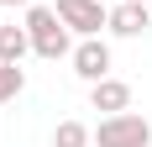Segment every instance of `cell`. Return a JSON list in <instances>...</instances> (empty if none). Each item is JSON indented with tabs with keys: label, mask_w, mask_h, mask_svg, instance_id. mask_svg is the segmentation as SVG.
Instances as JSON below:
<instances>
[{
	"label": "cell",
	"mask_w": 152,
	"mask_h": 147,
	"mask_svg": "<svg viewBox=\"0 0 152 147\" xmlns=\"http://www.w3.org/2000/svg\"><path fill=\"white\" fill-rule=\"evenodd\" d=\"M21 26H26V37H31V53H37V58L58 63V58H68V53H74V42H68V21H63L53 5H31Z\"/></svg>",
	"instance_id": "cell-1"
},
{
	"label": "cell",
	"mask_w": 152,
	"mask_h": 147,
	"mask_svg": "<svg viewBox=\"0 0 152 147\" xmlns=\"http://www.w3.org/2000/svg\"><path fill=\"white\" fill-rule=\"evenodd\" d=\"M94 147H152V126L137 110H115L94 126Z\"/></svg>",
	"instance_id": "cell-2"
},
{
	"label": "cell",
	"mask_w": 152,
	"mask_h": 147,
	"mask_svg": "<svg viewBox=\"0 0 152 147\" xmlns=\"http://www.w3.org/2000/svg\"><path fill=\"white\" fill-rule=\"evenodd\" d=\"M53 11L68 21V32H79V37H100V26L110 21V11L100 5V0H58Z\"/></svg>",
	"instance_id": "cell-3"
},
{
	"label": "cell",
	"mask_w": 152,
	"mask_h": 147,
	"mask_svg": "<svg viewBox=\"0 0 152 147\" xmlns=\"http://www.w3.org/2000/svg\"><path fill=\"white\" fill-rule=\"evenodd\" d=\"M68 58H74V74L84 79V84H94V79H105V74H110V47L100 42V37H84Z\"/></svg>",
	"instance_id": "cell-4"
},
{
	"label": "cell",
	"mask_w": 152,
	"mask_h": 147,
	"mask_svg": "<svg viewBox=\"0 0 152 147\" xmlns=\"http://www.w3.org/2000/svg\"><path fill=\"white\" fill-rule=\"evenodd\" d=\"M89 105L94 110H105V116H115V110H131V84L126 79H94L89 84Z\"/></svg>",
	"instance_id": "cell-5"
},
{
	"label": "cell",
	"mask_w": 152,
	"mask_h": 147,
	"mask_svg": "<svg viewBox=\"0 0 152 147\" xmlns=\"http://www.w3.org/2000/svg\"><path fill=\"white\" fill-rule=\"evenodd\" d=\"M115 37H142V32L152 26V11L142 5V0H121L115 11H110V21H105Z\"/></svg>",
	"instance_id": "cell-6"
},
{
	"label": "cell",
	"mask_w": 152,
	"mask_h": 147,
	"mask_svg": "<svg viewBox=\"0 0 152 147\" xmlns=\"http://www.w3.org/2000/svg\"><path fill=\"white\" fill-rule=\"evenodd\" d=\"M31 53V37H26V26H0V63H21Z\"/></svg>",
	"instance_id": "cell-7"
},
{
	"label": "cell",
	"mask_w": 152,
	"mask_h": 147,
	"mask_svg": "<svg viewBox=\"0 0 152 147\" xmlns=\"http://www.w3.org/2000/svg\"><path fill=\"white\" fill-rule=\"evenodd\" d=\"M94 132L84 126V121H58V132H53V147H89Z\"/></svg>",
	"instance_id": "cell-8"
},
{
	"label": "cell",
	"mask_w": 152,
	"mask_h": 147,
	"mask_svg": "<svg viewBox=\"0 0 152 147\" xmlns=\"http://www.w3.org/2000/svg\"><path fill=\"white\" fill-rule=\"evenodd\" d=\"M26 89V74H21V63H0V105L5 100H16Z\"/></svg>",
	"instance_id": "cell-9"
},
{
	"label": "cell",
	"mask_w": 152,
	"mask_h": 147,
	"mask_svg": "<svg viewBox=\"0 0 152 147\" xmlns=\"http://www.w3.org/2000/svg\"><path fill=\"white\" fill-rule=\"evenodd\" d=\"M0 5H31V0H0Z\"/></svg>",
	"instance_id": "cell-10"
},
{
	"label": "cell",
	"mask_w": 152,
	"mask_h": 147,
	"mask_svg": "<svg viewBox=\"0 0 152 147\" xmlns=\"http://www.w3.org/2000/svg\"><path fill=\"white\" fill-rule=\"evenodd\" d=\"M147 11H152V0H147Z\"/></svg>",
	"instance_id": "cell-11"
},
{
	"label": "cell",
	"mask_w": 152,
	"mask_h": 147,
	"mask_svg": "<svg viewBox=\"0 0 152 147\" xmlns=\"http://www.w3.org/2000/svg\"><path fill=\"white\" fill-rule=\"evenodd\" d=\"M142 5H147V0H142Z\"/></svg>",
	"instance_id": "cell-12"
}]
</instances>
